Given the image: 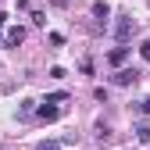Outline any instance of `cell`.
Here are the masks:
<instances>
[{"label": "cell", "mask_w": 150, "mask_h": 150, "mask_svg": "<svg viewBox=\"0 0 150 150\" xmlns=\"http://www.w3.org/2000/svg\"><path fill=\"white\" fill-rule=\"evenodd\" d=\"M132 29H136V22H132V18H122V22H118V29H115V32H118V40L125 43V40H129V36H132Z\"/></svg>", "instance_id": "6da1fadb"}, {"label": "cell", "mask_w": 150, "mask_h": 150, "mask_svg": "<svg viewBox=\"0 0 150 150\" xmlns=\"http://www.w3.org/2000/svg\"><path fill=\"white\" fill-rule=\"evenodd\" d=\"M4 22H7V14H0V29H4Z\"/></svg>", "instance_id": "8fae6325"}, {"label": "cell", "mask_w": 150, "mask_h": 150, "mask_svg": "<svg viewBox=\"0 0 150 150\" xmlns=\"http://www.w3.org/2000/svg\"><path fill=\"white\" fill-rule=\"evenodd\" d=\"M93 14H97V18H107L111 11H107V4H93Z\"/></svg>", "instance_id": "8992f818"}, {"label": "cell", "mask_w": 150, "mask_h": 150, "mask_svg": "<svg viewBox=\"0 0 150 150\" xmlns=\"http://www.w3.org/2000/svg\"><path fill=\"white\" fill-rule=\"evenodd\" d=\"M129 57V47H118V50H111V64H122Z\"/></svg>", "instance_id": "3957f363"}, {"label": "cell", "mask_w": 150, "mask_h": 150, "mask_svg": "<svg viewBox=\"0 0 150 150\" xmlns=\"http://www.w3.org/2000/svg\"><path fill=\"white\" fill-rule=\"evenodd\" d=\"M136 79H139V71H136V68H125V71L115 75V82H118V86H129V82H136Z\"/></svg>", "instance_id": "7a4b0ae2"}, {"label": "cell", "mask_w": 150, "mask_h": 150, "mask_svg": "<svg viewBox=\"0 0 150 150\" xmlns=\"http://www.w3.org/2000/svg\"><path fill=\"white\" fill-rule=\"evenodd\" d=\"M139 54H143V61H150V40H146V43L139 47Z\"/></svg>", "instance_id": "9c48e42d"}, {"label": "cell", "mask_w": 150, "mask_h": 150, "mask_svg": "<svg viewBox=\"0 0 150 150\" xmlns=\"http://www.w3.org/2000/svg\"><path fill=\"white\" fill-rule=\"evenodd\" d=\"M136 136H139L143 143H150V125H139V129H136Z\"/></svg>", "instance_id": "5b68a950"}, {"label": "cell", "mask_w": 150, "mask_h": 150, "mask_svg": "<svg viewBox=\"0 0 150 150\" xmlns=\"http://www.w3.org/2000/svg\"><path fill=\"white\" fill-rule=\"evenodd\" d=\"M143 111H146V115H150V97H146V100H143Z\"/></svg>", "instance_id": "30bf717a"}, {"label": "cell", "mask_w": 150, "mask_h": 150, "mask_svg": "<svg viewBox=\"0 0 150 150\" xmlns=\"http://www.w3.org/2000/svg\"><path fill=\"white\" fill-rule=\"evenodd\" d=\"M40 118H57V107H40Z\"/></svg>", "instance_id": "52a82bcc"}, {"label": "cell", "mask_w": 150, "mask_h": 150, "mask_svg": "<svg viewBox=\"0 0 150 150\" xmlns=\"http://www.w3.org/2000/svg\"><path fill=\"white\" fill-rule=\"evenodd\" d=\"M22 40H25V29H22V25L7 32V43H22Z\"/></svg>", "instance_id": "277c9868"}, {"label": "cell", "mask_w": 150, "mask_h": 150, "mask_svg": "<svg viewBox=\"0 0 150 150\" xmlns=\"http://www.w3.org/2000/svg\"><path fill=\"white\" fill-rule=\"evenodd\" d=\"M40 150H61V143L57 139H47V143H40Z\"/></svg>", "instance_id": "ba28073f"}]
</instances>
